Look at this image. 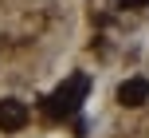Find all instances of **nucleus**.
I'll use <instances>...</instances> for the list:
<instances>
[{
	"instance_id": "obj_1",
	"label": "nucleus",
	"mask_w": 149,
	"mask_h": 138,
	"mask_svg": "<svg viewBox=\"0 0 149 138\" xmlns=\"http://www.w3.org/2000/svg\"><path fill=\"white\" fill-rule=\"evenodd\" d=\"M86 91H90V75H82V71H79V75H71L67 83L47 99V115H51V118H71V115H79Z\"/></svg>"
},
{
	"instance_id": "obj_2",
	"label": "nucleus",
	"mask_w": 149,
	"mask_h": 138,
	"mask_svg": "<svg viewBox=\"0 0 149 138\" xmlns=\"http://www.w3.org/2000/svg\"><path fill=\"white\" fill-rule=\"evenodd\" d=\"M28 126V103L0 99V130H24Z\"/></svg>"
},
{
	"instance_id": "obj_3",
	"label": "nucleus",
	"mask_w": 149,
	"mask_h": 138,
	"mask_svg": "<svg viewBox=\"0 0 149 138\" xmlns=\"http://www.w3.org/2000/svg\"><path fill=\"white\" fill-rule=\"evenodd\" d=\"M118 103L130 107V111H134V107H145V103H149V79H141V75H137V79H126V83L118 87Z\"/></svg>"
},
{
	"instance_id": "obj_4",
	"label": "nucleus",
	"mask_w": 149,
	"mask_h": 138,
	"mask_svg": "<svg viewBox=\"0 0 149 138\" xmlns=\"http://www.w3.org/2000/svg\"><path fill=\"white\" fill-rule=\"evenodd\" d=\"M122 12H141V8H149V0H118Z\"/></svg>"
}]
</instances>
